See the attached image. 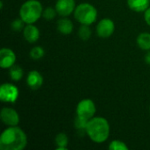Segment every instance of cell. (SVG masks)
Here are the masks:
<instances>
[{"label": "cell", "instance_id": "4fadbf2b", "mask_svg": "<svg viewBox=\"0 0 150 150\" xmlns=\"http://www.w3.org/2000/svg\"><path fill=\"white\" fill-rule=\"evenodd\" d=\"M74 25L70 19L66 17H62L57 21V30L60 33L68 35L73 32Z\"/></svg>", "mask_w": 150, "mask_h": 150}, {"label": "cell", "instance_id": "3957f363", "mask_svg": "<svg viewBox=\"0 0 150 150\" xmlns=\"http://www.w3.org/2000/svg\"><path fill=\"white\" fill-rule=\"evenodd\" d=\"M42 4L38 0H27L19 9V18L25 24H34L42 16Z\"/></svg>", "mask_w": 150, "mask_h": 150}, {"label": "cell", "instance_id": "e0dca14e", "mask_svg": "<svg viewBox=\"0 0 150 150\" xmlns=\"http://www.w3.org/2000/svg\"><path fill=\"white\" fill-rule=\"evenodd\" d=\"M9 75H10V77H11V79L12 81L18 82V81H19L23 77L24 71H23V69L19 65L14 64L13 66H11L10 68Z\"/></svg>", "mask_w": 150, "mask_h": 150}, {"label": "cell", "instance_id": "277c9868", "mask_svg": "<svg viewBox=\"0 0 150 150\" xmlns=\"http://www.w3.org/2000/svg\"><path fill=\"white\" fill-rule=\"evenodd\" d=\"M74 17L81 25H91L97 20L98 11L92 4L89 3H82L76 7Z\"/></svg>", "mask_w": 150, "mask_h": 150}, {"label": "cell", "instance_id": "ac0fdd59", "mask_svg": "<svg viewBox=\"0 0 150 150\" xmlns=\"http://www.w3.org/2000/svg\"><path fill=\"white\" fill-rule=\"evenodd\" d=\"M78 35L82 40H88L91 36V30L90 28V25H81L78 30Z\"/></svg>", "mask_w": 150, "mask_h": 150}, {"label": "cell", "instance_id": "44dd1931", "mask_svg": "<svg viewBox=\"0 0 150 150\" xmlns=\"http://www.w3.org/2000/svg\"><path fill=\"white\" fill-rule=\"evenodd\" d=\"M57 11L55 10V8L53 7H47L46 9L43 10V13H42V17L47 19V20H52L55 18Z\"/></svg>", "mask_w": 150, "mask_h": 150}, {"label": "cell", "instance_id": "7c38bea8", "mask_svg": "<svg viewBox=\"0 0 150 150\" xmlns=\"http://www.w3.org/2000/svg\"><path fill=\"white\" fill-rule=\"evenodd\" d=\"M23 35L29 43H35L40 38V30L33 24H26L23 30Z\"/></svg>", "mask_w": 150, "mask_h": 150}, {"label": "cell", "instance_id": "5bb4252c", "mask_svg": "<svg viewBox=\"0 0 150 150\" xmlns=\"http://www.w3.org/2000/svg\"><path fill=\"white\" fill-rule=\"evenodd\" d=\"M150 0H127L128 7L135 12H144L149 7Z\"/></svg>", "mask_w": 150, "mask_h": 150}, {"label": "cell", "instance_id": "ffe728a7", "mask_svg": "<svg viewBox=\"0 0 150 150\" xmlns=\"http://www.w3.org/2000/svg\"><path fill=\"white\" fill-rule=\"evenodd\" d=\"M108 148L110 150H128L127 144L120 140H114L111 142Z\"/></svg>", "mask_w": 150, "mask_h": 150}, {"label": "cell", "instance_id": "9c48e42d", "mask_svg": "<svg viewBox=\"0 0 150 150\" xmlns=\"http://www.w3.org/2000/svg\"><path fill=\"white\" fill-rule=\"evenodd\" d=\"M16 54L11 48L3 47L0 50V67L3 69H10L15 64Z\"/></svg>", "mask_w": 150, "mask_h": 150}, {"label": "cell", "instance_id": "cb8c5ba5", "mask_svg": "<svg viewBox=\"0 0 150 150\" xmlns=\"http://www.w3.org/2000/svg\"><path fill=\"white\" fill-rule=\"evenodd\" d=\"M144 19L148 25L150 26V6L144 11Z\"/></svg>", "mask_w": 150, "mask_h": 150}, {"label": "cell", "instance_id": "9a60e30c", "mask_svg": "<svg viewBox=\"0 0 150 150\" xmlns=\"http://www.w3.org/2000/svg\"><path fill=\"white\" fill-rule=\"evenodd\" d=\"M137 45L138 47L145 51L150 50V33H142L137 37Z\"/></svg>", "mask_w": 150, "mask_h": 150}, {"label": "cell", "instance_id": "5b68a950", "mask_svg": "<svg viewBox=\"0 0 150 150\" xmlns=\"http://www.w3.org/2000/svg\"><path fill=\"white\" fill-rule=\"evenodd\" d=\"M76 116L83 120L89 121L96 113V105L90 98L82 99L76 105Z\"/></svg>", "mask_w": 150, "mask_h": 150}, {"label": "cell", "instance_id": "603a6c76", "mask_svg": "<svg viewBox=\"0 0 150 150\" xmlns=\"http://www.w3.org/2000/svg\"><path fill=\"white\" fill-rule=\"evenodd\" d=\"M87 123H88V121L83 120H82V119L78 118L77 116L76 117V119H75V122H74V124H75V127H76L77 130H79V131H84V132H85V129H86Z\"/></svg>", "mask_w": 150, "mask_h": 150}, {"label": "cell", "instance_id": "8992f818", "mask_svg": "<svg viewBox=\"0 0 150 150\" xmlns=\"http://www.w3.org/2000/svg\"><path fill=\"white\" fill-rule=\"evenodd\" d=\"M18 95V89L12 83H4L0 87V99L4 103H15Z\"/></svg>", "mask_w": 150, "mask_h": 150}, {"label": "cell", "instance_id": "ba28073f", "mask_svg": "<svg viewBox=\"0 0 150 150\" xmlns=\"http://www.w3.org/2000/svg\"><path fill=\"white\" fill-rule=\"evenodd\" d=\"M2 122L8 127H15L19 123V115L16 110L11 107H4L0 112Z\"/></svg>", "mask_w": 150, "mask_h": 150}, {"label": "cell", "instance_id": "52a82bcc", "mask_svg": "<svg viewBox=\"0 0 150 150\" xmlns=\"http://www.w3.org/2000/svg\"><path fill=\"white\" fill-rule=\"evenodd\" d=\"M115 30L114 22L111 18H103L97 25V34L102 39H107L111 37Z\"/></svg>", "mask_w": 150, "mask_h": 150}, {"label": "cell", "instance_id": "7402d4cb", "mask_svg": "<svg viewBox=\"0 0 150 150\" xmlns=\"http://www.w3.org/2000/svg\"><path fill=\"white\" fill-rule=\"evenodd\" d=\"M25 22L19 18H17V19H14L11 24V27L12 29V31L14 32H20V31H23L24 28H25Z\"/></svg>", "mask_w": 150, "mask_h": 150}, {"label": "cell", "instance_id": "30bf717a", "mask_svg": "<svg viewBox=\"0 0 150 150\" xmlns=\"http://www.w3.org/2000/svg\"><path fill=\"white\" fill-rule=\"evenodd\" d=\"M75 0H57L55 4V10L57 14L62 17H68L76 9Z\"/></svg>", "mask_w": 150, "mask_h": 150}, {"label": "cell", "instance_id": "8fae6325", "mask_svg": "<svg viewBox=\"0 0 150 150\" xmlns=\"http://www.w3.org/2000/svg\"><path fill=\"white\" fill-rule=\"evenodd\" d=\"M26 83L28 87L33 91H36L43 84V76L37 70H31L26 77Z\"/></svg>", "mask_w": 150, "mask_h": 150}, {"label": "cell", "instance_id": "7a4b0ae2", "mask_svg": "<svg viewBox=\"0 0 150 150\" xmlns=\"http://www.w3.org/2000/svg\"><path fill=\"white\" fill-rule=\"evenodd\" d=\"M85 133L88 137L96 143L105 142L110 134V125L103 117H93L86 126Z\"/></svg>", "mask_w": 150, "mask_h": 150}, {"label": "cell", "instance_id": "d6986e66", "mask_svg": "<svg viewBox=\"0 0 150 150\" xmlns=\"http://www.w3.org/2000/svg\"><path fill=\"white\" fill-rule=\"evenodd\" d=\"M45 54V51L44 49L40 47V46H36V47H33L31 51H30V56L33 60H40L41 59Z\"/></svg>", "mask_w": 150, "mask_h": 150}, {"label": "cell", "instance_id": "d4e9b609", "mask_svg": "<svg viewBox=\"0 0 150 150\" xmlns=\"http://www.w3.org/2000/svg\"><path fill=\"white\" fill-rule=\"evenodd\" d=\"M144 61H145V62H146L147 64L150 65V50H149V51L146 53V54H145V56H144Z\"/></svg>", "mask_w": 150, "mask_h": 150}, {"label": "cell", "instance_id": "2e32d148", "mask_svg": "<svg viewBox=\"0 0 150 150\" xmlns=\"http://www.w3.org/2000/svg\"><path fill=\"white\" fill-rule=\"evenodd\" d=\"M55 144L57 146V150H67L68 149V145H69V138L66 134L64 133H60L56 135L55 137Z\"/></svg>", "mask_w": 150, "mask_h": 150}, {"label": "cell", "instance_id": "6da1fadb", "mask_svg": "<svg viewBox=\"0 0 150 150\" xmlns=\"http://www.w3.org/2000/svg\"><path fill=\"white\" fill-rule=\"evenodd\" d=\"M27 145L25 133L18 126L9 127L0 136L1 150H23Z\"/></svg>", "mask_w": 150, "mask_h": 150}]
</instances>
